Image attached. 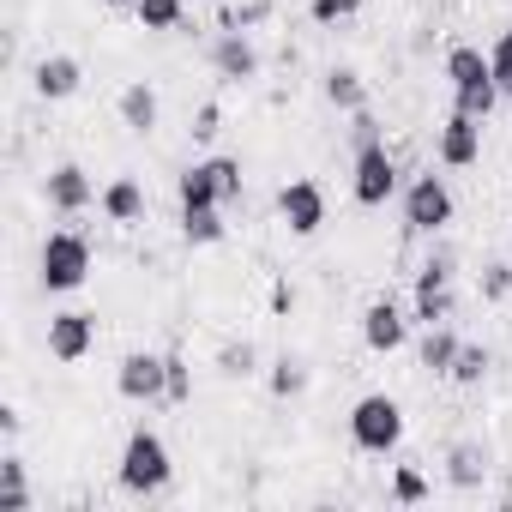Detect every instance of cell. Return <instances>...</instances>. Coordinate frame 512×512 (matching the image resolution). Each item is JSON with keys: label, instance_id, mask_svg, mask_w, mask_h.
Returning a JSON list of instances; mask_svg holds the SVG:
<instances>
[{"label": "cell", "instance_id": "ffe728a7", "mask_svg": "<svg viewBox=\"0 0 512 512\" xmlns=\"http://www.w3.org/2000/svg\"><path fill=\"white\" fill-rule=\"evenodd\" d=\"M326 103L344 109V115L368 109V85H362V73H356V67H332V73H326Z\"/></svg>", "mask_w": 512, "mask_h": 512}, {"label": "cell", "instance_id": "7a4b0ae2", "mask_svg": "<svg viewBox=\"0 0 512 512\" xmlns=\"http://www.w3.org/2000/svg\"><path fill=\"white\" fill-rule=\"evenodd\" d=\"M169 476H175V464H169V446H163V434H151V428H133V434H127V446H121L115 482H121L127 494L151 500V494H163V488H169Z\"/></svg>", "mask_w": 512, "mask_h": 512}, {"label": "cell", "instance_id": "8fae6325", "mask_svg": "<svg viewBox=\"0 0 512 512\" xmlns=\"http://www.w3.org/2000/svg\"><path fill=\"white\" fill-rule=\"evenodd\" d=\"M91 350H97V314H85V308L49 314V356L55 362H85Z\"/></svg>", "mask_w": 512, "mask_h": 512}, {"label": "cell", "instance_id": "83f0119b", "mask_svg": "<svg viewBox=\"0 0 512 512\" xmlns=\"http://www.w3.org/2000/svg\"><path fill=\"white\" fill-rule=\"evenodd\" d=\"M253 368H260V350H253L247 338H241V344H223V350H217V374H223V380H247Z\"/></svg>", "mask_w": 512, "mask_h": 512}, {"label": "cell", "instance_id": "1f68e13d", "mask_svg": "<svg viewBox=\"0 0 512 512\" xmlns=\"http://www.w3.org/2000/svg\"><path fill=\"white\" fill-rule=\"evenodd\" d=\"M476 290H482V302H506V296H512V266H506V260H494V266H482V278H476Z\"/></svg>", "mask_w": 512, "mask_h": 512}, {"label": "cell", "instance_id": "8d00e7d4", "mask_svg": "<svg viewBox=\"0 0 512 512\" xmlns=\"http://www.w3.org/2000/svg\"><path fill=\"white\" fill-rule=\"evenodd\" d=\"M19 428H25L19 404H0V434H7V440H19Z\"/></svg>", "mask_w": 512, "mask_h": 512}, {"label": "cell", "instance_id": "d4e9b609", "mask_svg": "<svg viewBox=\"0 0 512 512\" xmlns=\"http://www.w3.org/2000/svg\"><path fill=\"white\" fill-rule=\"evenodd\" d=\"M488 368H494V356H488L482 344H464L446 380H452V386H482V380H488Z\"/></svg>", "mask_w": 512, "mask_h": 512}, {"label": "cell", "instance_id": "d590c367", "mask_svg": "<svg viewBox=\"0 0 512 512\" xmlns=\"http://www.w3.org/2000/svg\"><path fill=\"white\" fill-rule=\"evenodd\" d=\"M380 139H386V133H380V121H374L368 109H356V115H350V145L362 151V145H380Z\"/></svg>", "mask_w": 512, "mask_h": 512}, {"label": "cell", "instance_id": "e575fe53", "mask_svg": "<svg viewBox=\"0 0 512 512\" xmlns=\"http://www.w3.org/2000/svg\"><path fill=\"white\" fill-rule=\"evenodd\" d=\"M488 67H494V79H500V91H506V85H512V25H506L500 43L488 49Z\"/></svg>", "mask_w": 512, "mask_h": 512}, {"label": "cell", "instance_id": "7c38bea8", "mask_svg": "<svg viewBox=\"0 0 512 512\" xmlns=\"http://www.w3.org/2000/svg\"><path fill=\"white\" fill-rule=\"evenodd\" d=\"M43 199H49V211L79 217V211H91L103 193L91 187V175H85L79 163H55V169H49V181H43Z\"/></svg>", "mask_w": 512, "mask_h": 512}, {"label": "cell", "instance_id": "4fadbf2b", "mask_svg": "<svg viewBox=\"0 0 512 512\" xmlns=\"http://www.w3.org/2000/svg\"><path fill=\"white\" fill-rule=\"evenodd\" d=\"M404 338H410L404 308H398L392 296H374V302L362 308V344H368L374 356H392V350H404Z\"/></svg>", "mask_w": 512, "mask_h": 512}, {"label": "cell", "instance_id": "d6986e66", "mask_svg": "<svg viewBox=\"0 0 512 512\" xmlns=\"http://www.w3.org/2000/svg\"><path fill=\"white\" fill-rule=\"evenodd\" d=\"M0 512H31V476H25V458L13 446L0 458Z\"/></svg>", "mask_w": 512, "mask_h": 512}, {"label": "cell", "instance_id": "277c9868", "mask_svg": "<svg viewBox=\"0 0 512 512\" xmlns=\"http://www.w3.org/2000/svg\"><path fill=\"white\" fill-rule=\"evenodd\" d=\"M37 278H43L49 296L85 290V278H91V241L73 235V229H55V235L43 241V253H37Z\"/></svg>", "mask_w": 512, "mask_h": 512}, {"label": "cell", "instance_id": "836d02e7", "mask_svg": "<svg viewBox=\"0 0 512 512\" xmlns=\"http://www.w3.org/2000/svg\"><path fill=\"white\" fill-rule=\"evenodd\" d=\"M217 133H223V109H217V103H199V109H193V139L211 145Z\"/></svg>", "mask_w": 512, "mask_h": 512}, {"label": "cell", "instance_id": "60d3db41", "mask_svg": "<svg viewBox=\"0 0 512 512\" xmlns=\"http://www.w3.org/2000/svg\"><path fill=\"white\" fill-rule=\"evenodd\" d=\"M506 199H512V193H506Z\"/></svg>", "mask_w": 512, "mask_h": 512}, {"label": "cell", "instance_id": "ba28073f", "mask_svg": "<svg viewBox=\"0 0 512 512\" xmlns=\"http://www.w3.org/2000/svg\"><path fill=\"white\" fill-rule=\"evenodd\" d=\"M416 320L446 326L452 320V253H428L416 272Z\"/></svg>", "mask_w": 512, "mask_h": 512}, {"label": "cell", "instance_id": "e0dca14e", "mask_svg": "<svg viewBox=\"0 0 512 512\" xmlns=\"http://www.w3.org/2000/svg\"><path fill=\"white\" fill-rule=\"evenodd\" d=\"M97 205H103V217H109V223L133 229V223H145V205H151V199H145V187H139L133 175H115V181L103 187V199H97Z\"/></svg>", "mask_w": 512, "mask_h": 512}, {"label": "cell", "instance_id": "44dd1931", "mask_svg": "<svg viewBox=\"0 0 512 512\" xmlns=\"http://www.w3.org/2000/svg\"><path fill=\"white\" fill-rule=\"evenodd\" d=\"M458 350H464V344H458V332H452V326H428L416 356H422V368H428V374H452Z\"/></svg>", "mask_w": 512, "mask_h": 512}, {"label": "cell", "instance_id": "5bb4252c", "mask_svg": "<svg viewBox=\"0 0 512 512\" xmlns=\"http://www.w3.org/2000/svg\"><path fill=\"white\" fill-rule=\"evenodd\" d=\"M211 67L223 85H247V79H260V49L247 43V31H217L211 37Z\"/></svg>", "mask_w": 512, "mask_h": 512}, {"label": "cell", "instance_id": "ab89813d", "mask_svg": "<svg viewBox=\"0 0 512 512\" xmlns=\"http://www.w3.org/2000/svg\"><path fill=\"white\" fill-rule=\"evenodd\" d=\"M500 97H506V103H512V85H506V91H500Z\"/></svg>", "mask_w": 512, "mask_h": 512}, {"label": "cell", "instance_id": "ac0fdd59", "mask_svg": "<svg viewBox=\"0 0 512 512\" xmlns=\"http://www.w3.org/2000/svg\"><path fill=\"white\" fill-rule=\"evenodd\" d=\"M482 476H488V452H482L476 440H458V446L446 452V482L470 494V488H482Z\"/></svg>", "mask_w": 512, "mask_h": 512}, {"label": "cell", "instance_id": "52a82bcc", "mask_svg": "<svg viewBox=\"0 0 512 512\" xmlns=\"http://www.w3.org/2000/svg\"><path fill=\"white\" fill-rule=\"evenodd\" d=\"M115 392H121L127 404H163V392H169V362H163L157 350H127L121 368H115Z\"/></svg>", "mask_w": 512, "mask_h": 512}, {"label": "cell", "instance_id": "5b68a950", "mask_svg": "<svg viewBox=\"0 0 512 512\" xmlns=\"http://www.w3.org/2000/svg\"><path fill=\"white\" fill-rule=\"evenodd\" d=\"M452 211H458V199H452V187H446V175H416L410 187H404V229L410 235H440L446 223H452Z\"/></svg>", "mask_w": 512, "mask_h": 512}, {"label": "cell", "instance_id": "603a6c76", "mask_svg": "<svg viewBox=\"0 0 512 512\" xmlns=\"http://www.w3.org/2000/svg\"><path fill=\"white\" fill-rule=\"evenodd\" d=\"M175 199H181V211H199V205H223V199H217V181H211V169H205V163L181 169V181H175Z\"/></svg>", "mask_w": 512, "mask_h": 512}, {"label": "cell", "instance_id": "4316f807", "mask_svg": "<svg viewBox=\"0 0 512 512\" xmlns=\"http://www.w3.org/2000/svg\"><path fill=\"white\" fill-rule=\"evenodd\" d=\"M272 392H278V398H296V392H308V362L284 350V356L272 362Z\"/></svg>", "mask_w": 512, "mask_h": 512}, {"label": "cell", "instance_id": "74e56055", "mask_svg": "<svg viewBox=\"0 0 512 512\" xmlns=\"http://www.w3.org/2000/svg\"><path fill=\"white\" fill-rule=\"evenodd\" d=\"M290 308H296V290L278 278V284H272V314H290Z\"/></svg>", "mask_w": 512, "mask_h": 512}, {"label": "cell", "instance_id": "4dcf8cb0", "mask_svg": "<svg viewBox=\"0 0 512 512\" xmlns=\"http://www.w3.org/2000/svg\"><path fill=\"white\" fill-rule=\"evenodd\" d=\"M163 362H169V392H163V404H187V398H193V368H187V356L169 350Z\"/></svg>", "mask_w": 512, "mask_h": 512}, {"label": "cell", "instance_id": "f1b7e54d", "mask_svg": "<svg viewBox=\"0 0 512 512\" xmlns=\"http://www.w3.org/2000/svg\"><path fill=\"white\" fill-rule=\"evenodd\" d=\"M428 494H434V488H428V476H422V470H410V464H404V470L392 476V500H398V506H422Z\"/></svg>", "mask_w": 512, "mask_h": 512}, {"label": "cell", "instance_id": "3957f363", "mask_svg": "<svg viewBox=\"0 0 512 512\" xmlns=\"http://www.w3.org/2000/svg\"><path fill=\"white\" fill-rule=\"evenodd\" d=\"M350 440H356V452H368V458L398 452V446H404V404L386 398V392L356 398V404H350Z\"/></svg>", "mask_w": 512, "mask_h": 512}, {"label": "cell", "instance_id": "d6a6232c", "mask_svg": "<svg viewBox=\"0 0 512 512\" xmlns=\"http://www.w3.org/2000/svg\"><path fill=\"white\" fill-rule=\"evenodd\" d=\"M272 19V0H247V7L223 13V31H247V25H266Z\"/></svg>", "mask_w": 512, "mask_h": 512}, {"label": "cell", "instance_id": "8992f818", "mask_svg": "<svg viewBox=\"0 0 512 512\" xmlns=\"http://www.w3.org/2000/svg\"><path fill=\"white\" fill-rule=\"evenodd\" d=\"M392 193H398V157L386 151V139L380 145H362L356 163H350V199L368 205V211H380Z\"/></svg>", "mask_w": 512, "mask_h": 512}, {"label": "cell", "instance_id": "7402d4cb", "mask_svg": "<svg viewBox=\"0 0 512 512\" xmlns=\"http://www.w3.org/2000/svg\"><path fill=\"white\" fill-rule=\"evenodd\" d=\"M181 241H187V247H217V241H223V205L181 211Z\"/></svg>", "mask_w": 512, "mask_h": 512}, {"label": "cell", "instance_id": "6da1fadb", "mask_svg": "<svg viewBox=\"0 0 512 512\" xmlns=\"http://www.w3.org/2000/svg\"><path fill=\"white\" fill-rule=\"evenodd\" d=\"M446 79H452V109H464V115H476V121L494 115V103H500V79H494V67H488L482 49H470V43L446 49Z\"/></svg>", "mask_w": 512, "mask_h": 512}, {"label": "cell", "instance_id": "484cf974", "mask_svg": "<svg viewBox=\"0 0 512 512\" xmlns=\"http://www.w3.org/2000/svg\"><path fill=\"white\" fill-rule=\"evenodd\" d=\"M205 169H211V181H217V199H223V205H235V199H241V187H247L241 157H205Z\"/></svg>", "mask_w": 512, "mask_h": 512}, {"label": "cell", "instance_id": "2e32d148", "mask_svg": "<svg viewBox=\"0 0 512 512\" xmlns=\"http://www.w3.org/2000/svg\"><path fill=\"white\" fill-rule=\"evenodd\" d=\"M115 109H121V127H127V133H139V139H151V133H157V121H163V103H157V91H151L145 79H133V85L115 97Z\"/></svg>", "mask_w": 512, "mask_h": 512}, {"label": "cell", "instance_id": "f546056e", "mask_svg": "<svg viewBox=\"0 0 512 512\" xmlns=\"http://www.w3.org/2000/svg\"><path fill=\"white\" fill-rule=\"evenodd\" d=\"M368 7V0H308V19L314 25H344V19H356Z\"/></svg>", "mask_w": 512, "mask_h": 512}, {"label": "cell", "instance_id": "9c48e42d", "mask_svg": "<svg viewBox=\"0 0 512 512\" xmlns=\"http://www.w3.org/2000/svg\"><path fill=\"white\" fill-rule=\"evenodd\" d=\"M278 217H284V229L302 235V241L320 235V223H326V187L308 181V175H302V181H284V187H278Z\"/></svg>", "mask_w": 512, "mask_h": 512}, {"label": "cell", "instance_id": "f35d334b", "mask_svg": "<svg viewBox=\"0 0 512 512\" xmlns=\"http://www.w3.org/2000/svg\"><path fill=\"white\" fill-rule=\"evenodd\" d=\"M103 7H109V13H133V7H139V0H103Z\"/></svg>", "mask_w": 512, "mask_h": 512}, {"label": "cell", "instance_id": "9a60e30c", "mask_svg": "<svg viewBox=\"0 0 512 512\" xmlns=\"http://www.w3.org/2000/svg\"><path fill=\"white\" fill-rule=\"evenodd\" d=\"M79 85H85V67H79L73 55H43V61L31 67V91H37L43 103H67V97H79Z\"/></svg>", "mask_w": 512, "mask_h": 512}, {"label": "cell", "instance_id": "30bf717a", "mask_svg": "<svg viewBox=\"0 0 512 512\" xmlns=\"http://www.w3.org/2000/svg\"><path fill=\"white\" fill-rule=\"evenodd\" d=\"M434 157H440L446 169H470V163H482V121L464 115V109H452V115L440 121V133H434Z\"/></svg>", "mask_w": 512, "mask_h": 512}, {"label": "cell", "instance_id": "cb8c5ba5", "mask_svg": "<svg viewBox=\"0 0 512 512\" xmlns=\"http://www.w3.org/2000/svg\"><path fill=\"white\" fill-rule=\"evenodd\" d=\"M133 19H139L145 31H175V25L187 19V0H139Z\"/></svg>", "mask_w": 512, "mask_h": 512}]
</instances>
